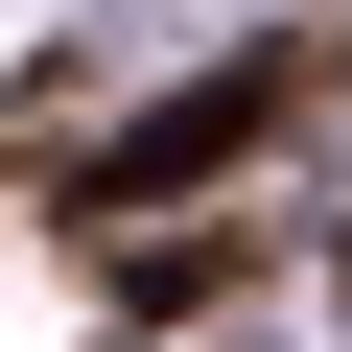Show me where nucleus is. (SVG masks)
<instances>
[{"label": "nucleus", "instance_id": "obj_1", "mask_svg": "<svg viewBox=\"0 0 352 352\" xmlns=\"http://www.w3.org/2000/svg\"><path fill=\"white\" fill-rule=\"evenodd\" d=\"M235 141H258V71H212L188 118H141V141H94V212H118V188H212Z\"/></svg>", "mask_w": 352, "mask_h": 352}]
</instances>
